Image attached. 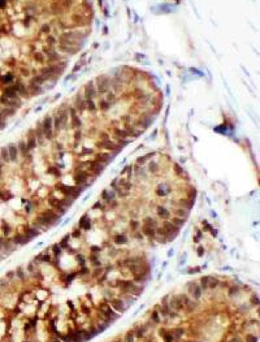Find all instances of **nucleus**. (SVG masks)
<instances>
[{
  "instance_id": "obj_1",
  "label": "nucleus",
  "mask_w": 260,
  "mask_h": 342,
  "mask_svg": "<svg viewBox=\"0 0 260 342\" xmlns=\"http://www.w3.org/2000/svg\"><path fill=\"white\" fill-rule=\"evenodd\" d=\"M118 286L125 291V294H134V295H139L143 290L142 288L138 286L135 282L133 281H120L118 282Z\"/></svg>"
},
{
  "instance_id": "obj_2",
  "label": "nucleus",
  "mask_w": 260,
  "mask_h": 342,
  "mask_svg": "<svg viewBox=\"0 0 260 342\" xmlns=\"http://www.w3.org/2000/svg\"><path fill=\"white\" fill-rule=\"evenodd\" d=\"M99 310H100V312H102V316L105 320H108L109 323L115 321V320H117V318H118V313H116L113 310H112V307H109L108 303L99 304Z\"/></svg>"
},
{
  "instance_id": "obj_3",
  "label": "nucleus",
  "mask_w": 260,
  "mask_h": 342,
  "mask_svg": "<svg viewBox=\"0 0 260 342\" xmlns=\"http://www.w3.org/2000/svg\"><path fill=\"white\" fill-rule=\"evenodd\" d=\"M163 229L165 230V233L168 234V238L170 239V238H174L178 234V232H180V228H177L176 225H173L170 221L165 220L164 222H163Z\"/></svg>"
},
{
  "instance_id": "obj_4",
  "label": "nucleus",
  "mask_w": 260,
  "mask_h": 342,
  "mask_svg": "<svg viewBox=\"0 0 260 342\" xmlns=\"http://www.w3.org/2000/svg\"><path fill=\"white\" fill-rule=\"evenodd\" d=\"M187 291H189V294L191 295L194 299H199L200 297H202V288L199 286L198 284H195V282H189L187 284Z\"/></svg>"
},
{
  "instance_id": "obj_5",
  "label": "nucleus",
  "mask_w": 260,
  "mask_h": 342,
  "mask_svg": "<svg viewBox=\"0 0 260 342\" xmlns=\"http://www.w3.org/2000/svg\"><path fill=\"white\" fill-rule=\"evenodd\" d=\"M111 306H112V308H113L116 312L122 313V312H125L127 310V306H129V304L125 302L124 299H117V298H115V299L111 300Z\"/></svg>"
},
{
  "instance_id": "obj_6",
  "label": "nucleus",
  "mask_w": 260,
  "mask_h": 342,
  "mask_svg": "<svg viewBox=\"0 0 260 342\" xmlns=\"http://www.w3.org/2000/svg\"><path fill=\"white\" fill-rule=\"evenodd\" d=\"M156 213H158V216L161 220H169V217H170V211L168 208H165L164 206L156 207Z\"/></svg>"
},
{
  "instance_id": "obj_7",
  "label": "nucleus",
  "mask_w": 260,
  "mask_h": 342,
  "mask_svg": "<svg viewBox=\"0 0 260 342\" xmlns=\"http://www.w3.org/2000/svg\"><path fill=\"white\" fill-rule=\"evenodd\" d=\"M142 234L148 238H155L156 236V228L148 227V225H143L142 227Z\"/></svg>"
},
{
  "instance_id": "obj_8",
  "label": "nucleus",
  "mask_w": 260,
  "mask_h": 342,
  "mask_svg": "<svg viewBox=\"0 0 260 342\" xmlns=\"http://www.w3.org/2000/svg\"><path fill=\"white\" fill-rule=\"evenodd\" d=\"M29 241L30 239L26 236H25V234H16V236L13 237V241H12V242H13L16 246H17V244H18V246H21V244L27 243Z\"/></svg>"
},
{
  "instance_id": "obj_9",
  "label": "nucleus",
  "mask_w": 260,
  "mask_h": 342,
  "mask_svg": "<svg viewBox=\"0 0 260 342\" xmlns=\"http://www.w3.org/2000/svg\"><path fill=\"white\" fill-rule=\"evenodd\" d=\"M173 215L176 217H181V219H186L189 216V209L183 208V207H178V208L173 209Z\"/></svg>"
},
{
  "instance_id": "obj_10",
  "label": "nucleus",
  "mask_w": 260,
  "mask_h": 342,
  "mask_svg": "<svg viewBox=\"0 0 260 342\" xmlns=\"http://www.w3.org/2000/svg\"><path fill=\"white\" fill-rule=\"evenodd\" d=\"M40 232H38V229H35L34 227H30V228H26V230H25V236H26L29 239H33L34 237L39 236Z\"/></svg>"
},
{
  "instance_id": "obj_11",
  "label": "nucleus",
  "mask_w": 260,
  "mask_h": 342,
  "mask_svg": "<svg viewBox=\"0 0 260 342\" xmlns=\"http://www.w3.org/2000/svg\"><path fill=\"white\" fill-rule=\"evenodd\" d=\"M91 228V222H90V219H87L86 216H83L80 221V229H83V230H89Z\"/></svg>"
},
{
  "instance_id": "obj_12",
  "label": "nucleus",
  "mask_w": 260,
  "mask_h": 342,
  "mask_svg": "<svg viewBox=\"0 0 260 342\" xmlns=\"http://www.w3.org/2000/svg\"><path fill=\"white\" fill-rule=\"evenodd\" d=\"M177 297H178V299H180V302L182 303L183 307H189V308H190V306H191V300H190V298L187 297V294H181V295H177Z\"/></svg>"
},
{
  "instance_id": "obj_13",
  "label": "nucleus",
  "mask_w": 260,
  "mask_h": 342,
  "mask_svg": "<svg viewBox=\"0 0 260 342\" xmlns=\"http://www.w3.org/2000/svg\"><path fill=\"white\" fill-rule=\"evenodd\" d=\"M34 260H35V262L38 260V262H42V263H49L51 262V256H49L47 252H42V254H39L38 256H35Z\"/></svg>"
},
{
  "instance_id": "obj_14",
  "label": "nucleus",
  "mask_w": 260,
  "mask_h": 342,
  "mask_svg": "<svg viewBox=\"0 0 260 342\" xmlns=\"http://www.w3.org/2000/svg\"><path fill=\"white\" fill-rule=\"evenodd\" d=\"M160 336L164 338L165 342H173L174 341V337L172 336V333H170V332H167L165 329H161V331H160Z\"/></svg>"
},
{
  "instance_id": "obj_15",
  "label": "nucleus",
  "mask_w": 260,
  "mask_h": 342,
  "mask_svg": "<svg viewBox=\"0 0 260 342\" xmlns=\"http://www.w3.org/2000/svg\"><path fill=\"white\" fill-rule=\"evenodd\" d=\"M218 284H220V281H218V278L213 277V276H209V281H208V289H216V288L218 286Z\"/></svg>"
},
{
  "instance_id": "obj_16",
  "label": "nucleus",
  "mask_w": 260,
  "mask_h": 342,
  "mask_svg": "<svg viewBox=\"0 0 260 342\" xmlns=\"http://www.w3.org/2000/svg\"><path fill=\"white\" fill-rule=\"evenodd\" d=\"M113 242L116 244H125L127 242V238L126 236H124V234H120V236H115L113 237Z\"/></svg>"
},
{
  "instance_id": "obj_17",
  "label": "nucleus",
  "mask_w": 260,
  "mask_h": 342,
  "mask_svg": "<svg viewBox=\"0 0 260 342\" xmlns=\"http://www.w3.org/2000/svg\"><path fill=\"white\" fill-rule=\"evenodd\" d=\"M143 225H148L152 228H158V221L152 217H145L143 219Z\"/></svg>"
},
{
  "instance_id": "obj_18",
  "label": "nucleus",
  "mask_w": 260,
  "mask_h": 342,
  "mask_svg": "<svg viewBox=\"0 0 260 342\" xmlns=\"http://www.w3.org/2000/svg\"><path fill=\"white\" fill-rule=\"evenodd\" d=\"M208 281H209V276H203V277L200 278V285H199V286L202 288V290L208 289Z\"/></svg>"
},
{
  "instance_id": "obj_19",
  "label": "nucleus",
  "mask_w": 260,
  "mask_h": 342,
  "mask_svg": "<svg viewBox=\"0 0 260 342\" xmlns=\"http://www.w3.org/2000/svg\"><path fill=\"white\" fill-rule=\"evenodd\" d=\"M170 222H172V224H173V225H176L177 228H181V227H182V225H185V219L176 217V216H174V217H173V219H172V220H170Z\"/></svg>"
},
{
  "instance_id": "obj_20",
  "label": "nucleus",
  "mask_w": 260,
  "mask_h": 342,
  "mask_svg": "<svg viewBox=\"0 0 260 342\" xmlns=\"http://www.w3.org/2000/svg\"><path fill=\"white\" fill-rule=\"evenodd\" d=\"M170 333H172V336H173L174 338H177V340H178V338L182 337V334H183V329H182V328H176V329H173V331H172Z\"/></svg>"
},
{
  "instance_id": "obj_21",
  "label": "nucleus",
  "mask_w": 260,
  "mask_h": 342,
  "mask_svg": "<svg viewBox=\"0 0 260 342\" xmlns=\"http://www.w3.org/2000/svg\"><path fill=\"white\" fill-rule=\"evenodd\" d=\"M14 272H16V276H17V277L20 278L21 281H24V280H25V272H24V268H22V267H18V268L16 269Z\"/></svg>"
},
{
  "instance_id": "obj_22",
  "label": "nucleus",
  "mask_w": 260,
  "mask_h": 342,
  "mask_svg": "<svg viewBox=\"0 0 260 342\" xmlns=\"http://www.w3.org/2000/svg\"><path fill=\"white\" fill-rule=\"evenodd\" d=\"M151 319L153 323H156V324H159L160 323V318H159V312L158 311H152L151 313Z\"/></svg>"
},
{
  "instance_id": "obj_23",
  "label": "nucleus",
  "mask_w": 260,
  "mask_h": 342,
  "mask_svg": "<svg viewBox=\"0 0 260 342\" xmlns=\"http://www.w3.org/2000/svg\"><path fill=\"white\" fill-rule=\"evenodd\" d=\"M130 228L133 232L138 230V228H139V221L138 220H130Z\"/></svg>"
},
{
  "instance_id": "obj_24",
  "label": "nucleus",
  "mask_w": 260,
  "mask_h": 342,
  "mask_svg": "<svg viewBox=\"0 0 260 342\" xmlns=\"http://www.w3.org/2000/svg\"><path fill=\"white\" fill-rule=\"evenodd\" d=\"M52 251H54V255L55 256H59L61 254V247H60V244H54L52 246Z\"/></svg>"
},
{
  "instance_id": "obj_25",
  "label": "nucleus",
  "mask_w": 260,
  "mask_h": 342,
  "mask_svg": "<svg viewBox=\"0 0 260 342\" xmlns=\"http://www.w3.org/2000/svg\"><path fill=\"white\" fill-rule=\"evenodd\" d=\"M125 342H134V333L133 332H127L125 336Z\"/></svg>"
},
{
  "instance_id": "obj_26",
  "label": "nucleus",
  "mask_w": 260,
  "mask_h": 342,
  "mask_svg": "<svg viewBox=\"0 0 260 342\" xmlns=\"http://www.w3.org/2000/svg\"><path fill=\"white\" fill-rule=\"evenodd\" d=\"M11 230H12V229H11V227H9L7 222H5V224H3V233H4L5 236H9Z\"/></svg>"
},
{
  "instance_id": "obj_27",
  "label": "nucleus",
  "mask_w": 260,
  "mask_h": 342,
  "mask_svg": "<svg viewBox=\"0 0 260 342\" xmlns=\"http://www.w3.org/2000/svg\"><path fill=\"white\" fill-rule=\"evenodd\" d=\"M246 341L247 342H258V337L254 334H247L246 336Z\"/></svg>"
},
{
  "instance_id": "obj_28",
  "label": "nucleus",
  "mask_w": 260,
  "mask_h": 342,
  "mask_svg": "<svg viewBox=\"0 0 260 342\" xmlns=\"http://www.w3.org/2000/svg\"><path fill=\"white\" fill-rule=\"evenodd\" d=\"M27 271L30 272V273H34V272H37V269H35V263H29V265H27Z\"/></svg>"
},
{
  "instance_id": "obj_29",
  "label": "nucleus",
  "mask_w": 260,
  "mask_h": 342,
  "mask_svg": "<svg viewBox=\"0 0 260 342\" xmlns=\"http://www.w3.org/2000/svg\"><path fill=\"white\" fill-rule=\"evenodd\" d=\"M13 277H16V272L14 271H9L8 273L5 275V278H7V280H12Z\"/></svg>"
},
{
  "instance_id": "obj_30",
  "label": "nucleus",
  "mask_w": 260,
  "mask_h": 342,
  "mask_svg": "<svg viewBox=\"0 0 260 342\" xmlns=\"http://www.w3.org/2000/svg\"><path fill=\"white\" fill-rule=\"evenodd\" d=\"M61 340L64 341V342H74V341H73V338H72L69 334H68V336H61Z\"/></svg>"
},
{
  "instance_id": "obj_31",
  "label": "nucleus",
  "mask_w": 260,
  "mask_h": 342,
  "mask_svg": "<svg viewBox=\"0 0 260 342\" xmlns=\"http://www.w3.org/2000/svg\"><path fill=\"white\" fill-rule=\"evenodd\" d=\"M96 208H103V202H100V200H99V202H96L95 204L92 206V209H96Z\"/></svg>"
},
{
  "instance_id": "obj_32",
  "label": "nucleus",
  "mask_w": 260,
  "mask_h": 342,
  "mask_svg": "<svg viewBox=\"0 0 260 342\" xmlns=\"http://www.w3.org/2000/svg\"><path fill=\"white\" fill-rule=\"evenodd\" d=\"M134 237H135L137 239H142V238H143V234H142V233H139L138 230H135V232H134Z\"/></svg>"
},
{
  "instance_id": "obj_33",
  "label": "nucleus",
  "mask_w": 260,
  "mask_h": 342,
  "mask_svg": "<svg viewBox=\"0 0 260 342\" xmlns=\"http://www.w3.org/2000/svg\"><path fill=\"white\" fill-rule=\"evenodd\" d=\"M77 260H80V264L81 265H85V258H83L82 255H81V254H80V255H77Z\"/></svg>"
},
{
  "instance_id": "obj_34",
  "label": "nucleus",
  "mask_w": 260,
  "mask_h": 342,
  "mask_svg": "<svg viewBox=\"0 0 260 342\" xmlns=\"http://www.w3.org/2000/svg\"><path fill=\"white\" fill-rule=\"evenodd\" d=\"M238 290H239V289H238V286H233V288H231V289L229 290V293H230V294H237V293H238Z\"/></svg>"
},
{
  "instance_id": "obj_35",
  "label": "nucleus",
  "mask_w": 260,
  "mask_h": 342,
  "mask_svg": "<svg viewBox=\"0 0 260 342\" xmlns=\"http://www.w3.org/2000/svg\"><path fill=\"white\" fill-rule=\"evenodd\" d=\"M8 285V280L7 278H3V280H0V286H7Z\"/></svg>"
},
{
  "instance_id": "obj_36",
  "label": "nucleus",
  "mask_w": 260,
  "mask_h": 342,
  "mask_svg": "<svg viewBox=\"0 0 260 342\" xmlns=\"http://www.w3.org/2000/svg\"><path fill=\"white\" fill-rule=\"evenodd\" d=\"M198 255H199V256H203V255H204V249H203V247H199V249H198Z\"/></svg>"
},
{
  "instance_id": "obj_37",
  "label": "nucleus",
  "mask_w": 260,
  "mask_h": 342,
  "mask_svg": "<svg viewBox=\"0 0 260 342\" xmlns=\"http://www.w3.org/2000/svg\"><path fill=\"white\" fill-rule=\"evenodd\" d=\"M80 236H81V232H80V230H78V229H76V230H74V232H73V237H76V238H78V237H80Z\"/></svg>"
},
{
  "instance_id": "obj_38",
  "label": "nucleus",
  "mask_w": 260,
  "mask_h": 342,
  "mask_svg": "<svg viewBox=\"0 0 260 342\" xmlns=\"http://www.w3.org/2000/svg\"><path fill=\"white\" fill-rule=\"evenodd\" d=\"M91 251H92L94 254H98L99 251H100V249H99V247H96V246H92L91 247Z\"/></svg>"
},
{
  "instance_id": "obj_39",
  "label": "nucleus",
  "mask_w": 260,
  "mask_h": 342,
  "mask_svg": "<svg viewBox=\"0 0 260 342\" xmlns=\"http://www.w3.org/2000/svg\"><path fill=\"white\" fill-rule=\"evenodd\" d=\"M4 238H0V251L3 250V246H4Z\"/></svg>"
},
{
  "instance_id": "obj_40",
  "label": "nucleus",
  "mask_w": 260,
  "mask_h": 342,
  "mask_svg": "<svg viewBox=\"0 0 260 342\" xmlns=\"http://www.w3.org/2000/svg\"><path fill=\"white\" fill-rule=\"evenodd\" d=\"M252 302H254V304H259V299H258V297H252Z\"/></svg>"
},
{
  "instance_id": "obj_41",
  "label": "nucleus",
  "mask_w": 260,
  "mask_h": 342,
  "mask_svg": "<svg viewBox=\"0 0 260 342\" xmlns=\"http://www.w3.org/2000/svg\"><path fill=\"white\" fill-rule=\"evenodd\" d=\"M230 342H242V341H241V340H239V338H238V337H236V338H233V340H231Z\"/></svg>"
},
{
  "instance_id": "obj_42",
  "label": "nucleus",
  "mask_w": 260,
  "mask_h": 342,
  "mask_svg": "<svg viewBox=\"0 0 260 342\" xmlns=\"http://www.w3.org/2000/svg\"><path fill=\"white\" fill-rule=\"evenodd\" d=\"M51 342H61V341H60V340H57V338H54V340H52Z\"/></svg>"
},
{
  "instance_id": "obj_43",
  "label": "nucleus",
  "mask_w": 260,
  "mask_h": 342,
  "mask_svg": "<svg viewBox=\"0 0 260 342\" xmlns=\"http://www.w3.org/2000/svg\"><path fill=\"white\" fill-rule=\"evenodd\" d=\"M168 255L170 256V255H173V250H169V252H168Z\"/></svg>"
},
{
  "instance_id": "obj_44",
  "label": "nucleus",
  "mask_w": 260,
  "mask_h": 342,
  "mask_svg": "<svg viewBox=\"0 0 260 342\" xmlns=\"http://www.w3.org/2000/svg\"><path fill=\"white\" fill-rule=\"evenodd\" d=\"M115 342H121V341H115Z\"/></svg>"
},
{
  "instance_id": "obj_45",
  "label": "nucleus",
  "mask_w": 260,
  "mask_h": 342,
  "mask_svg": "<svg viewBox=\"0 0 260 342\" xmlns=\"http://www.w3.org/2000/svg\"><path fill=\"white\" fill-rule=\"evenodd\" d=\"M25 342H29V341H25Z\"/></svg>"
}]
</instances>
